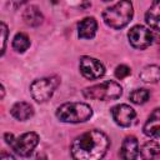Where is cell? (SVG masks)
Instances as JSON below:
<instances>
[{"mask_svg": "<svg viewBox=\"0 0 160 160\" xmlns=\"http://www.w3.org/2000/svg\"><path fill=\"white\" fill-rule=\"evenodd\" d=\"M110 148V139L100 130H89L76 136L70 146L74 160H101Z\"/></svg>", "mask_w": 160, "mask_h": 160, "instance_id": "6da1fadb", "label": "cell"}, {"mask_svg": "<svg viewBox=\"0 0 160 160\" xmlns=\"http://www.w3.org/2000/svg\"><path fill=\"white\" fill-rule=\"evenodd\" d=\"M132 15H134L132 4L130 1L124 0L106 8L102 12V20L109 28L119 30L125 28L131 21Z\"/></svg>", "mask_w": 160, "mask_h": 160, "instance_id": "7a4b0ae2", "label": "cell"}, {"mask_svg": "<svg viewBox=\"0 0 160 160\" xmlns=\"http://www.w3.org/2000/svg\"><path fill=\"white\" fill-rule=\"evenodd\" d=\"M92 116V109L85 102H65L56 110V118L61 122L79 124L90 120Z\"/></svg>", "mask_w": 160, "mask_h": 160, "instance_id": "3957f363", "label": "cell"}, {"mask_svg": "<svg viewBox=\"0 0 160 160\" xmlns=\"http://www.w3.org/2000/svg\"><path fill=\"white\" fill-rule=\"evenodd\" d=\"M122 88L119 82L108 80L92 86H88L82 90V95L90 100H116L121 96Z\"/></svg>", "mask_w": 160, "mask_h": 160, "instance_id": "277c9868", "label": "cell"}, {"mask_svg": "<svg viewBox=\"0 0 160 160\" xmlns=\"http://www.w3.org/2000/svg\"><path fill=\"white\" fill-rule=\"evenodd\" d=\"M4 139H5L6 144L12 149V151L15 154H18L19 156H22V158L30 156L31 152L38 146L39 140H40L39 135L34 131L24 132L19 138H15L11 132H6L4 135Z\"/></svg>", "mask_w": 160, "mask_h": 160, "instance_id": "5b68a950", "label": "cell"}, {"mask_svg": "<svg viewBox=\"0 0 160 160\" xmlns=\"http://www.w3.org/2000/svg\"><path fill=\"white\" fill-rule=\"evenodd\" d=\"M59 85H60V78L56 75L36 79L30 85V92L35 101L45 102L54 95Z\"/></svg>", "mask_w": 160, "mask_h": 160, "instance_id": "8992f818", "label": "cell"}, {"mask_svg": "<svg viewBox=\"0 0 160 160\" xmlns=\"http://www.w3.org/2000/svg\"><path fill=\"white\" fill-rule=\"evenodd\" d=\"M128 38H129L131 46L138 50H144V49L149 48L154 40L152 32L142 25L132 26L128 32Z\"/></svg>", "mask_w": 160, "mask_h": 160, "instance_id": "52a82bcc", "label": "cell"}, {"mask_svg": "<svg viewBox=\"0 0 160 160\" xmlns=\"http://www.w3.org/2000/svg\"><path fill=\"white\" fill-rule=\"evenodd\" d=\"M79 69L81 75L89 80L100 79L105 74V66L102 65V62L95 58L86 56V55L80 58Z\"/></svg>", "mask_w": 160, "mask_h": 160, "instance_id": "ba28073f", "label": "cell"}, {"mask_svg": "<svg viewBox=\"0 0 160 160\" xmlns=\"http://www.w3.org/2000/svg\"><path fill=\"white\" fill-rule=\"evenodd\" d=\"M111 116H112V120L115 121V124H118L119 126H122V128H128L134 122V120L136 118V112L130 105L119 104V105L112 106Z\"/></svg>", "mask_w": 160, "mask_h": 160, "instance_id": "9c48e42d", "label": "cell"}, {"mask_svg": "<svg viewBox=\"0 0 160 160\" xmlns=\"http://www.w3.org/2000/svg\"><path fill=\"white\" fill-rule=\"evenodd\" d=\"M144 134L154 140L160 138V109L156 108L148 118L146 122L144 124Z\"/></svg>", "mask_w": 160, "mask_h": 160, "instance_id": "30bf717a", "label": "cell"}, {"mask_svg": "<svg viewBox=\"0 0 160 160\" xmlns=\"http://www.w3.org/2000/svg\"><path fill=\"white\" fill-rule=\"evenodd\" d=\"M139 142L135 136H126L120 148V158L122 160H136L139 156Z\"/></svg>", "mask_w": 160, "mask_h": 160, "instance_id": "8fae6325", "label": "cell"}, {"mask_svg": "<svg viewBox=\"0 0 160 160\" xmlns=\"http://www.w3.org/2000/svg\"><path fill=\"white\" fill-rule=\"evenodd\" d=\"M98 30V21L92 16L84 18L78 22V36L80 39H92Z\"/></svg>", "mask_w": 160, "mask_h": 160, "instance_id": "7c38bea8", "label": "cell"}, {"mask_svg": "<svg viewBox=\"0 0 160 160\" xmlns=\"http://www.w3.org/2000/svg\"><path fill=\"white\" fill-rule=\"evenodd\" d=\"M10 114L19 121H26L34 116V108L26 101H18L11 106Z\"/></svg>", "mask_w": 160, "mask_h": 160, "instance_id": "4fadbf2b", "label": "cell"}, {"mask_svg": "<svg viewBox=\"0 0 160 160\" xmlns=\"http://www.w3.org/2000/svg\"><path fill=\"white\" fill-rule=\"evenodd\" d=\"M22 20L24 22L28 25V26H31V28H36L39 25L42 24V20H44V15L42 12L40 11V9L35 5H29L24 12H22Z\"/></svg>", "mask_w": 160, "mask_h": 160, "instance_id": "5bb4252c", "label": "cell"}, {"mask_svg": "<svg viewBox=\"0 0 160 160\" xmlns=\"http://www.w3.org/2000/svg\"><path fill=\"white\" fill-rule=\"evenodd\" d=\"M159 11H160V4L159 1H154L145 14V21L154 31H159V21H160Z\"/></svg>", "mask_w": 160, "mask_h": 160, "instance_id": "9a60e30c", "label": "cell"}, {"mask_svg": "<svg viewBox=\"0 0 160 160\" xmlns=\"http://www.w3.org/2000/svg\"><path fill=\"white\" fill-rule=\"evenodd\" d=\"M159 152H160V146L158 140H150L145 142L141 150H139V154H141V158L144 160H155L159 156Z\"/></svg>", "mask_w": 160, "mask_h": 160, "instance_id": "2e32d148", "label": "cell"}, {"mask_svg": "<svg viewBox=\"0 0 160 160\" xmlns=\"http://www.w3.org/2000/svg\"><path fill=\"white\" fill-rule=\"evenodd\" d=\"M159 76H160V70H159V66L155 64L148 65L140 71V79L145 82L155 84L159 81Z\"/></svg>", "mask_w": 160, "mask_h": 160, "instance_id": "e0dca14e", "label": "cell"}, {"mask_svg": "<svg viewBox=\"0 0 160 160\" xmlns=\"http://www.w3.org/2000/svg\"><path fill=\"white\" fill-rule=\"evenodd\" d=\"M30 46V39L24 32H18L12 39V49L18 52H24Z\"/></svg>", "mask_w": 160, "mask_h": 160, "instance_id": "ac0fdd59", "label": "cell"}, {"mask_svg": "<svg viewBox=\"0 0 160 160\" xmlns=\"http://www.w3.org/2000/svg\"><path fill=\"white\" fill-rule=\"evenodd\" d=\"M129 99L131 102H134L136 105L145 104L150 99V91L148 89H135L134 91L130 92Z\"/></svg>", "mask_w": 160, "mask_h": 160, "instance_id": "d6986e66", "label": "cell"}, {"mask_svg": "<svg viewBox=\"0 0 160 160\" xmlns=\"http://www.w3.org/2000/svg\"><path fill=\"white\" fill-rule=\"evenodd\" d=\"M8 36H9L8 25H6L5 22L0 21V56L5 52L6 42H8Z\"/></svg>", "mask_w": 160, "mask_h": 160, "instance_id": "ffe728a7", "label": "cell"}, {"mask_svg": "<svg viewBox=\"0 0 160 160\" xmlns=\"http://www.w3.org/2000/svg\"><path fill=\"white\" fill-rule=\"evenodd\" d=\"M130 74H131V69L128 65L121 64V65H118L116 69H115V76H116V79L122 80V79L128 78Z\"/></svg>", "mask_w": 160, "mask_h": 160, "instance_id": "44dd1931", "label": "cell"}, {"mask_svg": "<svg viewBox=\"0 0 160 160\" xmlns=\"http://www.w3.org/2000/svg\"><path fill=\"white\" fill-rule=\"evenodd\" d=\"M0 160H15V158H14L10 152L1 151V152H0Z\"/></svg>", "mask_w": 160, "mask_h": 160, "instance_id": "7402d4cb", "label": "cell"}, {"mask_svg": "<svg viewBox=\"0 0 160 160\" xmlns=\"http://www.w3.org/2000/svg\"><path fill=\"white\" fill-rule=\"evenodd\" d=\"M5 96V88L2 86V84H0V99H2Z\"/></svg>", "mask_w": 160, "mask_h": 160, "instance_id": "603a6c76", "label": "cell"}, {"mask_svg": "<svg viewBox=\"0 0 160 160\" xmlns=\"http://www.w3.org/2000/svg\"><path fill=\"white\" fill-rule=\"evenodd\" d=\"M35 160H46V158H45L44 155H39V156H36Z\"/></svg>", "mask_w": 160, "mask_h": 160, "instance_id": "cb8c5ba5", "label": "cell"}]
</instances>
